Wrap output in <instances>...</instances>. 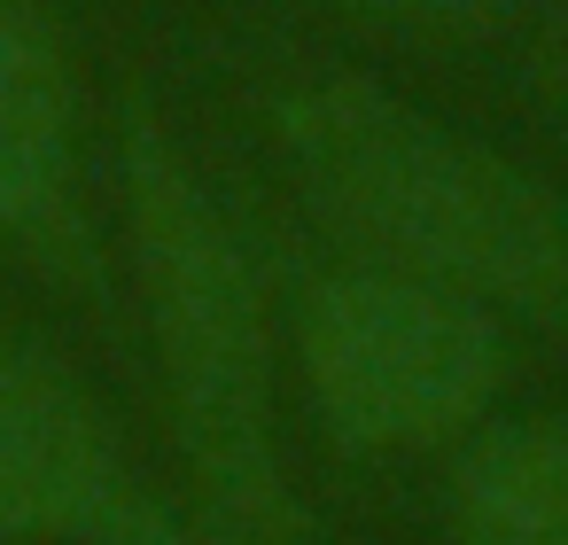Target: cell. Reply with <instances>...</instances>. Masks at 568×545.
<instances>
[{"instance_id":"cell-1","label":"cell","mask_w":568,"mask_h":545,"mask_svg":"<svg viewBox=\"0 0 568 545\" xmlns=\"http://www.w3.org/2000/svg\"><path fill=\"white\" fill-rule=\"evenodd\" d=\"M265 141L304 219L374 273L428 281L568 343V195L475 133L351 71L265 94Z\"/></svg>"},{"instance_id":"cell-2","label":"cell","mask_w":568,"mask_h":545,"mask_svg":"<svg viewBox=\"0 0 568 545\" xmlns=\"http://www.w3.org/2000/svg\"><path fill=\"white\" fill-rule=\"evenodd\" d=\"M125 195V312L156 359L164 428L187 475V514L219 545H312L304 498L281 460L273 320L250 234L211 195L195 157L149 102L118 125Z\"/></svg>"},{"instance_id":"cell-3","label":"cell","mask_w":568,"mask_h":545,"mask_svg":"<svg viewBox=\"0 0 568 545\" xmlns=\"http://www.w3.org/2000/svg\"><path fill=\"white\" fill-rule=\"evenodd\" d=\"M498 359V320L428 281L335 265L296 296V366L343 452H413L467 428Z\"/></svg>"},{"instance_id":"cell-4","label":"cell","mask_w":568,"mask_h":545,"mask_svg":"<svg viewBox=\"0 0 568 545\" xmlns=\"http://www.w3.org/2000/svg\"><path fill=\"white\" fill-rule=\"evenodd\" d=\"M0 545H219L118 413L24 320L0 312Z\"/></svg>"},{"instance_id":"cell-5","label":"cell","mask_w":568,"mask_h":545,"mask_svg":"<svg viewBox=\"0 0 568 545\" xmlns=\"http://www.w3.org/2000/svg\"><path fill=\"white\" fill-rule=\"evenodd\" d=\"M0 258L125 335V265L87 188V102L40 0H0Z\"/></svg>"},{"instance_id":"cell-6","label":"cell","mask_w":568,"mask_h":545,"mask_svg":"<svg viewBox=\"0 0 568 545\" xmlns=\"http://www.w3.org/2000/svg\"><path fill=\"white\" fill-rule=\"evenodd\" d=\"M452 545H568V428H483L452 467Z\"/></svg>"},{"instance_id":"cell-7","label":"cell","mask_w":568,"mask_h":545,"mask_svg":"<svg viewBox=\"0 0 568 545\" xmlns=\"http://www.w3.org/2000/svg\"><path fill=\"white\" fill-rule=\"evenodd\" d=\"M327 9L382 17V24H459V17H483V0H327Z\"/></svg>"}]
</instances>
